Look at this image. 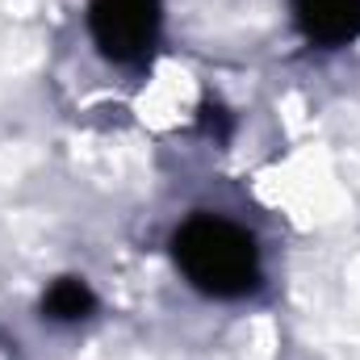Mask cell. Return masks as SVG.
<instances>
[{
  "instance_id": "7a4b0ae2",
  "label": "cell",
  "mask_w": 360,
  "mask_h": 360,
  "mask_svg": "<svg viewBox=\"0 0 360 360\" xmlns=\"http://www.w3.org/2000/svg\"><path fill=\"white\" fill-rule=\"evenodd\" d=\"M89 34L109 63L143 68L160 42V0H92Z\"/></svg>"
},
{
  "instance_id": "3957f363",
  "label": "cell",
  "mask_w": 360,
  "mask_h": 360,
  "mask_svg": "<svg viewBox=\"0 0 360 360\" xmlns=\"http://www.w3.org/2000/svg\"><path fill=\"white\" fill-rule=\"evenodd\" d=\"M293 21L314 46H348L360 38V0H289Z\"/></svg>"
},
{
  "instance_id": "277c9868",
  "label": "cell",
  "mask_w": 360,
  "mask_h": 360,
  "mask_svg": "<svg viewBox=\"0 0 360 360\" xmlns=\"http://www.w3.org/2000/svg\"><path fill=\"white\" fill-rule=\"evenodd\" d=\"M96 297L80 276H59L46 293H42V314L51 323H76V319H89Z\"/></svg>"
},
{
  "instance_id": "6da1fadb",
  "label": "cell",
  "mask_w": 360,
  "mask_h": 360,
  "mask_svg": "<svg viewBox=\"0 0 360 360\" xmlns=\"http://www.w3.org/2000/svg\"><path fill=\"white\" fill-rule=\"evenodd\" d=\"M172 256L193 289L205 297H243L260 285L256 239L214 214H197L172 235Z\"/></svg>"
}]
</instances>
